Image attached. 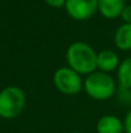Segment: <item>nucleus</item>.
<instances>
[{
	"mask_svg": "<svg viewBox=\"0 0 131 133\" xmlns=\"http://www.w3.org/2000/svg\"><path fill=\"white\" fill-rule=\"evenodd\" d=\"M124 6V0H97V11L108 20L120 18Z\"/></svg>",
	"mask_w": 131,
	"mask_h": 133,
	"instance_id": "nucleus-8",
	"label": "nucleus"
},
{
	"mask_svg": "<svg viewBox=\"0 0 131 133\" xmlns=\"http://www.w3.org/2000/svg\"><path fill=\"white\" fill-rule=\"evenodd\" d=\"M84 90L87 96L94 101H108L116 92V82L109 74L95 70L86 76Z\"/></svg>",
	"mask_w": 131,
	"mask_h": 133,
	"instance_id": "nucleus-2",
	"label": "nucleus"
},
{
	"mask_svg": "<svg viewBox=\"0 0 131 133\" xmlns=\"http://www.w3.org/2000/svg\"><path fill=\"white\" fill-rule=\"evenodd\" d=\"M117 82L120 90H131V56L123 60L118 65Z\"/></svg>",
	"mask_w": 131,
	"mask_h": 133,
	"instance_id": "nucleus-10",
	"label": "nucleus"
},
{
	"mask_svg": "<svg viewBox=\"0 0 131 133\" xmlns=\"http://www.w3.org/2000/svg\"><path fill=\"white\" fill-rule=\"evenodd\" d=\"M48 6L52 7V8H62L65 6L66 0H44Z\"/></svg>",
	"mask_w": 131,
	"mask_h": 133,
	"instance_id": "nucleus-12",
	"label": "nucleus"
},
{
	"mask_svg": "<svg viewBox=\"0 0 131 133\" xmlns=\"http://www.w3.org/2000/svg\"><path fill=\"white\" fill-rule=\"evenodd\" d=\"M96 133H123L124 124L115 115H104L100 117L95 125Z\"/></svg>",
	"mask_w": 131,
	"mask_h": 133,
	"instance_id": "nucleus-6",
	"label": "nucleus"
},
{
	"mask_svg": "<svg viewBox=\"0 0 131 133\" xmlns=\"http://www.w3.org/2000/svg\"><path fill=\"white\" fill-rule=\"evenodd\" d=\"M120 57L113 50H102L96 55V68L102 72H113L117 70L120 65Z\"/></svg>",
	"mask_w": 131,
	"mask_h": 133,
	"instance_id": "nucleus-7",
	"label": "nucleus"
},
{
	"mask_svg": "<svg viewBox=\"0 0 131 133\" xmlns=\"http://www.w3.org/2000/svg\"><path fill=\"white\" fill-rule=\"evenodd\" d=\"M70 133H83V132H80V131H73V132H70Z\"/></svg>",
	"mask_w": 131,
	"mask_h": 133,
	"instance_id": "nucleus-14",
	"label": "nucleus"
},
{
	"mask_svg": "<svg viewBox=\"0 0 131 133\" xmlns=\"http://www.w3.org/2000/svg\"><path fill=\"white\" fill-rule=\"evenodd\" d=\"M26 106V95L15 85L6 87L0 91V118L15 119L22 113Z\"/></svg>",
	"mask_w": 131,
	"mask_h": 133,
	"instance_id": "nucleus-3",
	"label": "nucleus"
},
{
	"mask_svg": "<svg viewBox=\"0 0 131 133\" xmlns=\"http://www.w3.org/2000/svg\"><path fill=\"white\" fill-rule=\"evenodd\" d=\"M64 7L71 19L85 21L97 11V0H66Z\"/></svg>",
	"mask_w": 131,
	"mask_h": 133,
	"instance_id": "nucleus-5",
	"label": "nucleus"
},
{
	"mask_svg": "<svg viewBox=\"0 0 131 133\" xmlns=\"http://www.w3.org/2000/svg\"><path fill=\"white\" fill-rule=\"evenodd\" d=\"M96 55L95 50L86 42L77 41L71 43L66 49L67 66L80 75H89L96 70Z\"/></svg>",
	"mask_w": 131,
	"mask_h": 133,
	"instance_id": "nucleus-1",
	"label": "nucleus"
},
{
	"mask_svg": "<svg viewBox=\"0 0 131 133\" xmlns=\"http://www.w3.org/2000/svg\"><path fill=\"white\" fill-rule=\"evenodd\" d=\"M52 82L56 89L66 96H74L84 88L81 75L70 66L58 68L52 76Z\"/></svg>",
	"mask_w": 131,
	"mask_h": 133,
	"instance_id": "nucleus-4",
	"label": "nucleus"
},
{
	"mask_svg": "<svg viewBox=\"0 0 131 133\" xmlns=\"http://www.w3.org/2000/svg\"><path fill=\"white\" fill-rule=\"evenodd\" d=\"M123 124H124V133H131V109L125 115Z\"/></svg>",
	"mask_w": 131,
	"mask_h": 133,
	"instance_id": "nucleus-13",
	"label": "nucleus"
},
{
	"mask_svg": "<svg viewBox=\"0 0 131 133\" xmlns=\"http://www.w3.org/2000/svg\"><path fill=\"white\" fill-rule=\"evenodd\" d=\"M120 18L123 20V23H131V5H125L121 12Z\"/></svg>",
	"mask_w": 131,
	"mask_h": 133,
	"instance_id": "nucleus-11",
	"label": "nucleus"
},
{
	"mask_svg": "<svg viewBox=\"0 0 131 133\" xmlns=\"http://www.w3.org/2000/svg\"><path fill=\"white\" fill-rule=\"evenodd\" d=\"M114 42L120 50H131V23H123L116 29Z\"/></svg>",
	"mask_w": 131,
	"mask_h": 133,
	"instance_id": "nucleus-9",
	"label": "nucleus"
}]
</instances>
